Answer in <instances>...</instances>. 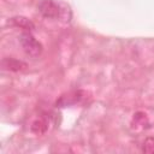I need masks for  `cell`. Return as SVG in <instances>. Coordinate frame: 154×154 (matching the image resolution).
<instances>
[{
	"mask_svg": "<svg viewBox=\"0 0 154 154\" xmlns=\"http://www.w3.org/2000/svg\"><path fill=\"white\" fill-rule=\"evenodd\" d=\"M2 67L8 71H22L26 67V64L22 60H17L13 58H4L2 59Z\"/></svg>",
	"mask_w": 154,
	"mask_h": 154,
	"instance_id": "cell-4",
	"label": "cell"
},
{
	"mask_svg": "<svg viewBox=\"0 0 154 154\" xmlns=\"http://www.w3.org/2000/svg\"><path fill=\"white\" fill-rule=\"evenodd\" d=\"M8 24H11L16 28H20L24 31H30V32L35 28L34 23L31 20H29L28 18H25V17H13L8 20Z\"/></svg>",
	"mask_w": 154,
	"mask_h": 154,
	"instance_id": "cell-3",
	"label": "cell"
},
{
	"mask_svg": "<svg viewBox=\"0 0 154 154\" xmlns=\"http://www.w3.org/2000/svg\"><path fill=\"white\" fill-rule=\"evenodd\" d=\"M46 129H47V123L43 119H37L31 125V130L36 134H42L46 131Z\"/></svg>",
	"mask_w": 154,
	"mask_h": 154,
	"instance_id": "cell-7",
	"label": "cell"
},
{
	"mask_svg": "<svg viewBox=\"0 0 154 154\" xmlns=\"http://www.w3.org/2000/svg\"><path fill=\"white\" fill-rule=\"evenodd\" d=\"M81 99H82L81 91H75V93H72V94L64 95V96H61V97L57 101V107H66V106L75 105V103H77V102H79Z\"/></svg>",
	"mask_w": 154,
	"mask_h": 154,
	"instance_id": "cell-5",
	"label": "cell"
},
{
	"mask_svg": "<svg viewBox=\"0 0 154 154\" xmlns=\"http://www.w3.org/2000/svg\"><path fill=\"white\" fill-rule=\"evenodd\" d=\"M40 13L48 19H55L59 18L61 14V7L58 2L54 0H41L38 6H37Z\"/></svg>",
	"mask_w": 154,
	"mask_h": 154,
	"instance_id": "cell-2",
	"label": "cell"
},
{
	"mask_svg": "<svg viewBox=\"0 0 154 154\" xmlns=\"http://www.w3.org/2000/svg\"><path fill=\"white\" fill-rule=\"evenodd\" d=\"M19 42L20 46L23 48V51L25 52V54L30 58H38L42 53V45L40 41H37L30 31H23L19 36Z\"/></svg>",
	"mask_w": 154,
	"mask_h": 154,
	"instance_id": "cell-1",
	"label": "cell"
},
{
	"mask_svg": "<svg viewBox=\"0 0 154 154\" xmlns=\"http://www.w3.org/2000/svg\"><path fill=\"white\" fill-rule=\"evenodd\" d=\"M142 152L147 154H154V136H149L143 141Z\"/></svg>",
	"mask_w": 154,
	"mask_h": 154,
	"instance_id": "cell-6",
	"label": "cell"
}]
</instances>
